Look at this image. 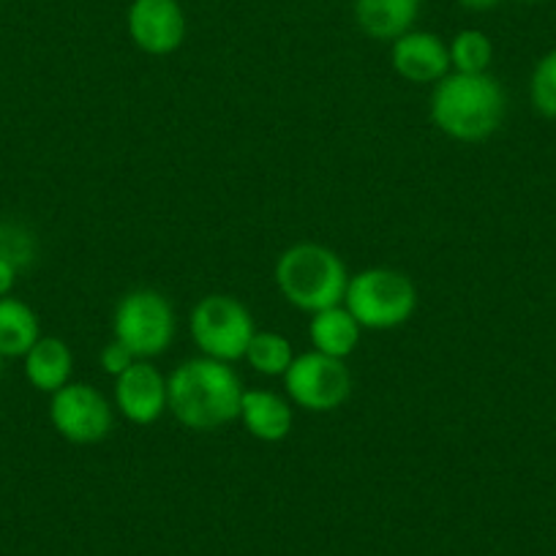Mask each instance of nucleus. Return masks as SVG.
<instances>
[{"label":"nucleus","mask_w":556,"mask_h":556,"mask_svg":"<svg viewBox=\"0 0 556 556\" xmlns=\"http://www.w3.org/2000/svg\"><path fill=\"white\" fill-rule=\"evenodd\" d=\"M169 412L189 431H213L240 415L243 382L229 363L191 357L167 377Z\"/></svg>","instance_id":"nucleus-1"},{"label":"nucleus","mask_w":556,"mask_h":556,"mask_svg":"<svg viewBox=\"0 0 556 556\" xmlns=\"http://www.w3.org/2000/svg\"><path fill=\"white\" fill-rule=\"evenodd\" d=\"M505 90L491 74L451 72L434 85L431 121L456 142H483L505 121Z\"/></svg>","instance_id":"nucleus-2"},{"label":"nucleus","mask_w":556,"mask_h":556,"mask_svg":"<svg viewBox=\"0 0 556 556\" xmlns=\"http://www.w3.org/2000/svg\"><path fill=\"white\" fill-rule=\"evenodd\" d=\"M276 287L290 306L317 314L344 303L350 270L328 245L295 243L278 256Z\"/></svg>","instance_id":"nucleus-3"},{"label":"nucleus","mask_w":556,"mask_h":556,"mask_svg":"<svg viewBox=\"0 0 556 556\" xmlns=\"http://www.w3.org/2000/svg\"><path fill=\"white\" fill-rule=\"evenodd\" d=\"M344 306L363 330H393L409 323L417 308V290L406 273L368 267L350 276Z\"/></svg>","instance_id":"nucleus-4"},{"label":"nucleus","mask_w":556,"mask_h":556,"mask_svg":"<svg viewBox=\"0 0 556 556\" xmlns=\"http://www.w3.org/2000/svg\"><path fill=\"white\" fill-rule=\"evenodd\" d=\"M175 308L159 290H134L121 298L112 317V333L137 361L164 355L175 339Z\"/></svg>","instance_id":"nucleus-5"},{"label":"nucleus","mask_w":556,"mask_h":556,"mask_svg":"<svg viewBox=\"0 0 556 556\" xmlns=\"http://www.w3.org/2000/svg\"><path fill=\"white\" fill-rule=\"evenodd\" d=\"M191 339L205 357L232 366L243 361L256 333L249 308L232 295H205L191 308Z\"/></svg>","instance_id":"nucleus-6"},{"label":"nucleus","mask_w":556,"mask_h":556,"mask_svg":"<svg viewBox=\"0 0 556 556\" xmlns=\"http://www.w3.org/2000/svg\"><path fill=\"white\" fill-rule=\"evenodd\" d=\"M285 388L292 404L306 412H333L346 404L352 393V374L339 357L323 352H303L285 374Z\"/></svg>","instance_id":"nucleus-7"},{"label":"nucleus","mask_w":556,"mask_h":556,"mask_svg":"<svg viewBox=\"0 0 556 556\" xmlns=\"http://www.w3.org/2000/svg\"><path fill=\"white\" fill-rule=\"evenodd\" d=\"M50 420L63 440L74 445H96L106 440L115 424L104 393L85 382H68L50 401Z\"/></svg>","instance_id":"nucleus-8"},{"label":"nucleus","mask_w":556,"mask_h":556,"mask_svg":"<svg viewBox=\"0 0 556 556\" xmlns=\"http://www.w3.org/2000/svg\"><path fill=\"white\" fill-rule=\"evenodd\" d=\"M134 45L148 55H173L186 41V12L178 0H134L126 14Z\"/></svg>","instance_id":"nucleus-9"},{"label":"nucleus","mask_w":556,"mask_h":556,"mask_svg":"<svg viewBox=\"0 0 556 556\" xmlns=\"http://www.w3.org/2000/svg\"><path fill=\"white\" fill-rule=\"evenodd\" d=\"M115 406L128 424L153 426L169 412L167 377L151 361H137L115 379Z\"/></svg>","instance_id":"nucleus-10"},{"label":"nucleus","mask_w":556,"mask_h":556,"mask_svg":"<svg viewBox=\"0 0 556 556\" xmlns=\"http://www.w3.org/2000/svg\"><path fill=\"white\" fill-rule=\"evenodd\" d=\"M390 61L401 79L415 85H437L453 72L447 45L437 34L426 30H409L399 36L390 47Z\"/></svg>","instance_id":"nucleus-11"},{"label":"nucleus","mask_w":556,"mask_h":556,"mask_svg":"<svg viewBox=\"0 0 556 556\" xmlns=\"http://www.w3.org/2000/svg\"><path fill=\"white\" fill-rule=\"evenodd\" d=\"M238 420L254 440L285 442L295 424V412L290 401L270 390H243Z\"/></svg>","instance_id":"nucleus-12"},{"label":"nucleus","mask_w":556,"mask_h":556,"mask_svg":"<svg viewBox=\"0 0 556 556\" xmlns=\"http://www.w3.org/2000/svg\"><path fill=\"white\" fill-rule=\"evenodd\" d=\"M74 355L66 341L55 336H41L25 355V377L41 393H58L72 382Z\"/></svg>","instance_id":"nucleus-13"},{"label":"nucleus","mask_w":556,"mask_h":556,"mask_svg":"<svg viewBox=\"0 0 556 556\" xmlns=\"http://www.w3.org/2000/svg\"><path fill=\"white\" fill-rule=\"evenodd\" d=\"M420 14V0H355V20L366 36L395 41L409 34Z\"/></svg>","instance_id":"nucleus-14"},{"label":"nucleus","mask_w":556,"mask_h":556,"mask_svg":"<svg viewBox=\"0 0 556 556\" xmlns=\"http://www.w3.org/2000/svg\"><path fill=\"white\" fill-rule=\"evenodd\" d=\"M361 336L363 328L344 303L312 314V323H308V339H312L314 350L328 357H339V361H344L357 350Z\"/></svg>","instance_id":"nucleus-15"},{"label":"nucleus","mask_w":556,"mask_h":556,"mask_svg":"<svg viewBox=\"0 0 556 556\" xmlns=\"http://www.w3.org/2000/svg\"><path fill=\"white\" fill-rule=\"evenodd\" d=\"M41 339L39 317L28 303L17 298H0V355L25 357Z\"/></svg>","instance_id":"nucleus-16"},{"label":"nucleus","mask_w":556,"mask_h":556,"mask_svg":"<svg viewBox=\"0 0 556 556\" xmlns=\"http://www.w3.org/2000/svg\"><path fill=\"white\" fill-rule=\"evenodd\" d=\"M295 357L292 341L287 336L273 333V330H256L243 361L262 377H285Z\"/></svg>","instance_id":"nucleus-17"},{"label":"nucleus","mask_w":556,"mask_h":556,"mask_svg":"<svg viewBox=\"0 0 556 556\" xmlns=\"http://www.w3.org/2000/svg\"><path fill=\"white\" fill-rule=\"evenodd\" d=\"M451 50V68L458 74H489L494 61V45L483 30H462L447 45Z\"/></svg>","instance_id":"nucleus-18"},{"label":"nucleus","mask_w":556,"mask_h":556,"mask_svg":"<svg viewBox=\"0 0 556 556\" xmlns=\"http://www.w3.org/2000/svg\"><path fill=\"white\" fill-rule=\"evenodd\" d=\"M529 96H532V104L540 115L556 117V50L548 52L534 66L532 83H529Z\"/></svg>","instance_id":"nucleus-19"},{"label":"nucleus","mask_w":556,"mask_h":556,"mask_svg":"<svg viewBox=\"0 0 556 556\" xmlns=\"http://www.w3.org/2000/svg\"><path fill=\"white\" fill-rule=\"evenodd\" d=\"M36 243L28 229L17 224H0V260L12 262L14 267H25L34 262Z\"/></svg>","instance_id":"nucleus-20"},{"label":"nucleus","mask_w":556,"mask_h":556,"mask_svg":"<svg viewBox=\"0 0 556 556\" xmlns=\"http://www.w3.org/2000/svg\"><path fill=\"white\" fill-rule=\"evenodd\" d=\"M99 363H101V368H104V374H110V377L117 379L128 366H131V363H137V357H134L131 352L121 344V341L112 339L110 344L101 350Z\"/></svg>","instance_id":"nucleus-21"},{"label":"nucleus","mask_w":556,"mask_h":556,"mask_svg":"<svg viewBox=\"0 0 556 556\" xmlns=\"http://www.w3.org/2000/svg\"><path fill=\"white\" fill-rule=\"evenodd\" d=\"M17 267L12 262L0 260V298H9L12 295L14 285H17Z\"/></svg>","instance_id":"nucleus-22"},{"label":"nucleus","mask_w":556,"mask_h":556,"mask_svg":"<svg viewBox=\"0 0 556 556\" xmlns=\"http://www.w3.org/2000/svg\"><path fill=\"white\" fill-rule=\"evenodd\" d=\"M462 3V9H467V12H491V9H496L502 3V0H458Z\"/></svg>","instance_id":"nucleus-23"},{"label":"nucleus","mask_w":556,"mask_h":556,"mask_svg":"<svg viewBox=\"0 0 556 556\" xmlns=\"http://www.w3.org/2000/svg\"><path fill=\"white\" fill-rule=\"evenodd\" d=\"M0 371H3V355H0Z\"/></svg>","instance_id":"nucleus-24"},{"label":"nucleus","mask_w":556,"mask_h":556,"mask_svg":"<svg viewBox=\"0 0 556 556\" xmlns=\"http://www.w3.org/2000/svg\"><path fill=\"white\" fill-rule=\"evenodd\" d=\"M521 3H534V0H521Z\"/></svg>","instance_id":"nucleus-25"}]
</instances>
